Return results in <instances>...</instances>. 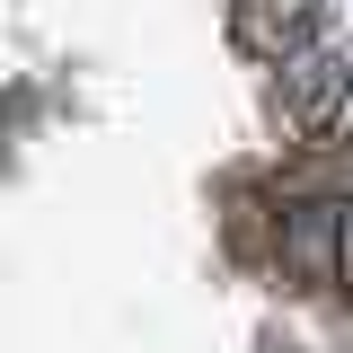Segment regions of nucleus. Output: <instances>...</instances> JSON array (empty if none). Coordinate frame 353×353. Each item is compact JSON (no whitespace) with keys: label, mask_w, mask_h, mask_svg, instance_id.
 I'll use <instances>...</instances> for the list:
<instances>
[{"label":"nucleus","mask_w":353,"mask_h":353,"mask_svg":"<svg viewBox=\"0 0 353 353\" xmlns=\"http://www.w3.org/2000/svg\"><path fill=\"white\" fill-rule=\"evenodd\" d=\"M274 106L292 124V150H345L353 132V62L318 36L292 62H274Z\"/></svg>","instance_id":"1"},{"label":"nucleus","mask_w":353,"mask_h":353,"mask_svg":"<svg viewBox=\"0 0 353 353\" xmlns=\"http://www.w3.org/2000/svg\"><path fill=\"white\" fill-rule=\"evenodd\" d=\"M274 283H292V292H345V194H283Z\"/></svg>","instance_id":"2"},{"label":"nucleus","mask_w":353,"mask_h":353,"mask_svg":"<svg viewBox=\"0 0 353 353\" xmlns=\"http://www.w3.org/2000/svg\"><path fill=\"white\" fill-rule=\"evenodd\" d=\"M230 36H239V53H256L274 71L301 44H318V0H230Z\"/></svg>","instance_id":"3"},{"label":"nucleus","mask_w":353,"mask_h":353,"mask_svg":"<svg viewBox=\"0 0 353 353\" xmlns=\"http://www.w3.org/2000/svg\"><path fill=\"white\" fill-rule=\"evenodd\" d=\"M345 301H353V194H345Z\"/></svg>","instance_id":"4"}]
</instances>
